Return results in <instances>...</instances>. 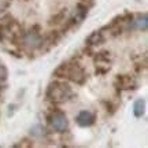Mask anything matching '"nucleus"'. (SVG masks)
I'll use <instances>...</instances> for the list:
<instances>
[{
  "label": "nucleus",
  "instance_id": "1",
  "mask_svg": "<svg viewBox=\"0 0 148 148\" xmlns=\"http://www.w3.org/2000/svg\"><path fill=\"white\" fill-rule=\"evenodd\" d=\"M53 75L58 77V78H66L78 85H82L86 79L85 70L77 62L75 63L74 62H64V63L59 64L56 70L53 71Z\"/></svg>",
  "mask_w": 148,
  "mask_h": 148
},
{
  "label": "nucleus",
  "instance_id": "2",
  "mask_svg": "<svg viewBox=\"0 0 148 148\" xmlns=\"http://www.w3.org/2000/svg\"><path fill=\"white\" fill-rule=\"evenodd\" d=\"M73 96V90L69 86V84H66L63 81H53L48 85L47 92H45V97L47 100H49L51 103H64L71 99Z\"/></svg>",
  "mask_w": 148,
  "mask_h": 148
},
{
  "label": "nucleus",
  "instance_id": "3",
  "mask_svg": "<svg viewBox=\"0 0 148 148\" xmlns=\"http://www.w3.org/2000/svg\"><path fill=\"white\" fill-rule=\"evenodd\" d=\"M21 45L29 51H34L38 48H42V36L38 32V26H34L29 32L23 33L21 40Z\"/></svg>",
  "mask_w": 148,
  "mask_h": 148
},
{
  "label": "nucleus",
  "instance_id": "4",
  "mask_svg": "<svg viewBox=\"0 0 148 148\" xmlns=\"http://www.w3.org/2000/svg\"><path fill=\"white\" fill-rule=\"evenodd\" d=\"M48 122H49L51 127L56 133H64L69 129V119H67V116L64 115V112H62V111H59V110L53 111V112L49 114Z\"/></svg>",
  "mask_w": 148,
  "mask_h": 148
},
{
  "label": "nucleus",
  "instance_id": "5",
  "mask_svg": "<svg viewBox=\"0 0 148 148\" xmlns=\"http://www.w3.org/2000/svg\"><path fill=\"white\" fill-rule=\"evenodd\" d=\"M96 74H104L111 67V56L108 51H101L95 55Z\"/></svg>",
  "mask_w": 148,
  "mask_h": 148
},
{
  "label": "nucleus",
  "instance_id": "6",
  "mask_svg": "<svg viewBox=\"0 0 148 148\" xmlns=\"http://www.w3.org/2000/svg\"><path fill=\"white\" fill-rule=\"evenodd\" d=\"M114 86L119 90H130L137 88V82L133 77L127 75V74H119L114 79Z\"/></svg>",
  "mask_w": 148,
  "mask_h": 148
},
{
  "label": "nucleus",
  "instance_id": "7",
  "mask_svg": "<svg viewBox=\"0 0 148 148\" xmlns=\"http://www.w3.org/2000/svg\"><path fill=\"white\" fill-rule=\"evenodd\" d=\"M95 119L96 116L93 112H90V111H79L78 115L75 116V122H77V125L81 127H89L92 126L93 123H95Z\"/></svg>",
  "mask_w": 148,
  "mask_h": 148
},
{
  "label": "nucleus",
  "instance_id": "8",
  "mask_svg": "<svg viewBox=\"0 0 148 148\" xmlns=\"http://www.w3.org/2000/svg\"><path fill=\"white\" fill-rule=\"evenodd\" d=\"M129 29L130 30H138V32H145L148 27V18L147 14H140L134 19L129 21Z\"/></svg>",
  "mask_w": 148,
  "mask_h": 148
},
{
  "label": "nucleus",
  "instance_id": "9",
  "mask_svg": "<svg viewBox=\"0 0 148 148\" xmlns=\"http://www.w3.org/2000/svg\"><path fill=\"white\" fill-rule=\"evenodd\" d=\"M104 36H103V30H95V32H92L89 36L86 37V45H89V47H95V45H100L104 42Z\"/></svg>",
  "mask_w": 148,
  "mask_h": 148
},
{
  "label": "nucleus",
  "instance_id": "10",
  "mask_svg": "<svg viewBox=\"0 0 148 148\" xmlns=\"http://www.w3.org/2000/svg\"><path fill=\"white\" fill-rule=\"evenodd\" d=\"M145 112V100L144 99H138L134 101L133 104V114L136 118H141Z\"/></svg>",
  "mask_w": 148,
  "mask_h": 148
},
{
  "label": "nucleus",
  "instance_id": "11",
  "mask_svg": "<svg viewBox=\"0 0 148 148\" xmlns=\"http://www.w3.org/2000/svg\"><path fill=\"white\" fill-rule=\"evenodd\" d=\"M64 14H66V11H60L58 14H55L53 16H51L49 25H59V23H62L64 21Z\"/></svg>",
  "mask_w": 148,
  "mask_h": 148
},
{
  "label": "nucleus",
  "instance_id": "12",
  "mask_svg": "<svg viewBox=\"0 0 148 148\" xmlns=\"http://www.w3.org/2000/svg\"><path fill=\"white\" fill-rule=\"evenodd\" d=\"M30 133H32L34 137H42L45 134V129L41 126V125H34V126L30 129Z\"/></svg>",
  "mask_w": 148,
  "mask_h": 148
},
{
  "label": "nucleus",
  "instance_id": "13",
  "mask_svg": "<svg viewBox=\"0 0 148 148\" xmlns=\"http://www.w3.org/2000/svg\"><path fill=\"white\" fill-rule=\"evenodd\" d=\"M8 77V71H7V67H5L4 64L1 63V60H0V84L1 82H4L5 79Z\"/></svg>",
  "mask_w": 148,
  "mask_h": 148
},
{
  "label": "nucleus",
  "instance_id": "14",
  "mask_svg": "<svg viewBox=\"0 0 148 148\" xmlns=\"http://www.w3.org/2000/svg\"><path fill=\"white\" fill-rule=\"evenodd\" d=\"M11 3H12V0H0V15L7 11V8L11 5Z\"/></svg>",
  "mask_w": 148,
  "mask_h": 148
}]
</instances>
